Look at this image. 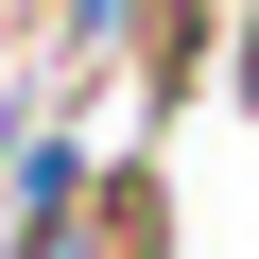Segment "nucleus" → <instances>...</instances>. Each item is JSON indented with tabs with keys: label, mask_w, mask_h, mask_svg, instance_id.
I'll use <instances>...</instances> for the list:
<instances>
[{
	"label": "nucleus",
	"mask_w": 259,
	"mask_h": 259,
	"mask_svg": "<svg viewBox=\"0 0 259 259\" xmlns=\"http://www.w3.org/2000/svg\"><path fill=\"white\" fill-rule=\"evenodd\" d=\"M0 259H173V173H156V156H104V173H87L69 139H35Z\"/></svg>",
	"instance_id": "nucleus-1"
}]
</instances>
